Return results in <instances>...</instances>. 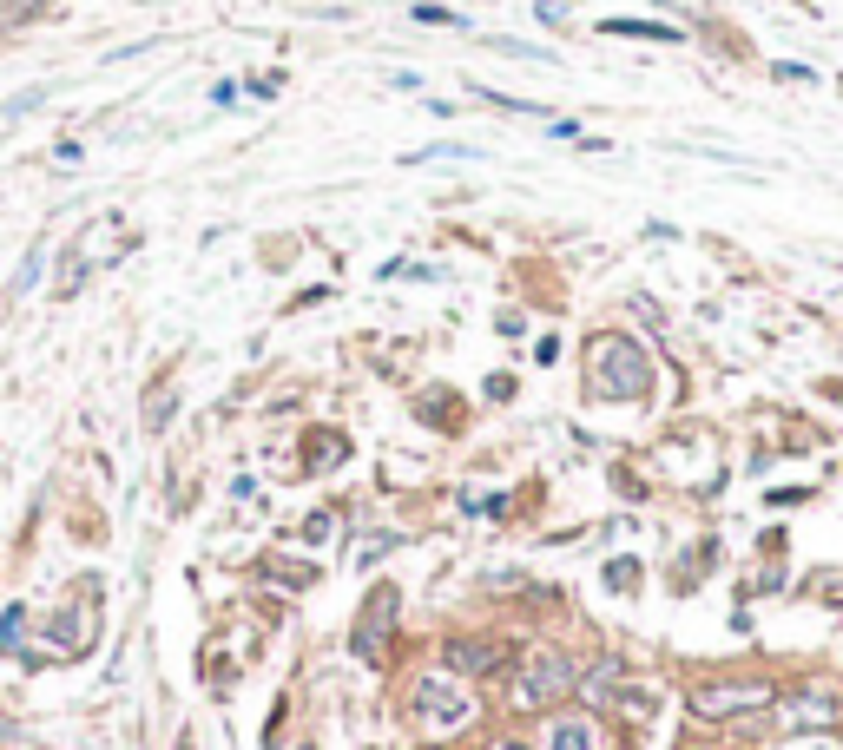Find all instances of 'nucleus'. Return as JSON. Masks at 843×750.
I'll return each mask as SVG.
<instances>
[{
  "label": "nucleus",
  "instance_id": "obj_5",
  "mask_svg": "<svg viewBox=\"0 0 843 750\" xmlns=\"http://www.w3.org/2000/svg\"><path fill=\"white\" fill-rule=\"evenodd\" d=\"M784 724H791V731H804V724H837V698H824V691H804V698H791Z\"/></svg>",
  "mask_w": 843,
  "mask_h": 750
},
{
  "label": "nucleus",
  "instance_id": "obj_10",
  "mask_svg": "<svg viewBox=\"0 0 843 750\" xmlns=\"http://www.w3.org/2000/svg\"><path fill=\"white\" fill-rule=\"evenodd\" d=\"M811 750H830V744H811Z\"/></svg>",
  "mask_w": 843,
  "mask_h": 750
},
{
  "label": "nucleus",
  "instance_id": "obj_9",
  "mask_svg": "<svg viewBox=\"0 0 843 750\" xmlns=\"http://www.w3.org/2000/svg\"><path fill=\"white\" fill-rule=\"evenodd\" d=\"M494 750H527V744H494Z\"/></svg>",
  "mask_w": 843,
  "mask_h": 750
},
{
  "label": "nucleus",
  "instance_id": "obj_8",
  "mask_svg": "<svg viewBox=\"0 0 843 750\" xmlns=\"http://www.w3.org/2000/svg\"><path fill=\"white\" fill-rule=\"evenodd\" d=\"M303 540H330V514H310V520H303Z\"/></svg>",
  "mask_w": 843,
  "mask_h": 750
},
{
  "label": "nucleus",
  "instance_id": "obj_1",
  "mask_svg": "<svg viewBox=\"0 0 843 750\" xmlns=\"http://www.w3.org/2000/svg\"><path fill=\"white\" fill-rule=\"evenodd\" d=\"M573 685H580V678H573V658H560V652H534V658H527V672L514 678V704H521V711H541V704L567 698Z\"/></svg>",
  "mask_w": 843,
  "mask_h": 750
},
{
  "label": "nucleus",
  "instance_id": "obj_6",
  "mask_svg": "<svg viewBox=\"0 0 843 750\" xmlns=\"http://www.w3.org/2000/svg\"><path fill=\"white\" fill-rule=\"evenodd\" d=\"M448 665H455V672H494V665H501V645L455 639V645H448Z\"/></svg>",
  "mask_w": 843,
  "mask_h": 750
},
{
  "label": "nucleus",
  "instance_id": "obj_2",
  "mask_svg": "<svg viewBox=\"0 0 843 750\" xmlns=\"http://www.w3.org/2000/svg\"><path fill=\"white\" fill-rule=\"evenodd\" d=\"M771 685L764 678H725V685H699L692 691V711L699 718H738V711H764Z\"/></svg>",
  "mask_w": 843,
  "mask_h": 750
},
{
  "label": "nucleus",
  "instance_id": "obj_7",
  "mask_svg": "<svg viewBox=\"0 0 843 750\" xmlns=\"http://www.w3.org/2000/svg\"><path fill=\"white\" fill-rule=\"evenodd\" d=\"M547 750H593V724L554 718V724H547Z\"/></svg>",
  "mask_w": 843,
  "mask_h": 750
},
{
  "label": "nucleus",
  "instance_id": "obj_4",
  "mask_svg": "<svg viewBox=\"0 0 843 750\" xmlns=\"http://www.w3.org/2000/svg\"><path fill=\"white\" fill-rule=\"evenodd\" d=\"M389 612H396V593H376V599H369L363 625H356V652H363V658H376V652H382V632H389Z\"/></svg>",
  "mask_w": 843,
  "mask_h": 750
},
{
  "label": "nucleus",
  "instance_id": "obj_3",
  "mask_svg": "<svg viewBox=\"0 0 843 750\" xmlns=\"http://www.w3.org/2000/svg\"><path fill=\"white\" fill-rule=\"evenodd\" d=\"M415 718H422V731L448 737V731H462V724L475 718V704H468L455 685H442V678H422V691H415Z\"/></svg>",
  "mask_w": 843,
  "mask_h": 750
}]
</instances>
